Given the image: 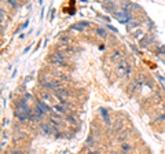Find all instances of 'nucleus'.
Returning a JSON list of instances; mask_svg holds the SVG:
<instances>
[{"mask_svg": "<svg viewBox=\"0 0 165 154\" xmlns=\"http://www.w3.org/2000/svg\"><path fill=\"white\" fill-rule=\"evenodd\" d=\"M30 113L32 112H30V109L28 107V105H26L25 99H21V101L15 105V117L18 118V120H21V121L29 120Z\"/></svg>", "mask_w": 165, "mask_h": 154, "instance_id": "obj_1", "label": "nucleus"}, {"mask_svg": "<svg viewBox=\"0 0 165 154\" xmlns=\"http://www.w3.org/2000/svg\"><path fill=\"white\" fill-rule=\"evenodd\" d=\"M50 59H51V62L55 63V65H65V56H63V54L62 53H54L51 56H50Z\"/></svg>", "mask_w": 165, "mask_h": 154, "instance_id": "obj_2", "label": "nucleus"}, {"mask_svg": "<svg viewBox=\"0 0 165 154\" xmlns=\"http://www.w3.org/2000/svg\"><path fill=\"white\" fill-rule=\"evenodd\" d=\"M114 17H116V18H117L118 21H120L121 23H127L128 21L131 20L130 14L127 13V11H121V13H114Z\"/></svg>", "mask_w": 165, "mask_h": 154, "instance_id": "obj_3", "label": "nucleus"}, {"mask_svg": "<svg viewBox=\"0 0 165 154\" xmlns=\"http://www.w3.org/2000/svg\"><path fill=\"white\" fill-rule=\"evenodd\" d=\"M40 129H41L43 134H45V135L52 134V125L50 124V122H43V124L40 125Z\"/></svg>", "mask_w": 165, "mask_h": 154, "instance_id": "obj_4", "label": "nucleus"}, {"mask_svg": "<svg viewBox=\"0 0 165 154\" xmlns=\"http://www.w3.org/2000/svg\"><path fill=\"white\" fill-rule=\"evenodd\" d=\"M37 107H40L43 112H51V110H50V107L45 105V103L41 101V99H40V101H37Z\"/></svg>", "mask_w": 165, "mask_h": 154, "instance_id": "obj_5", "label": "nucleus"}, {"mask_svg": "<svg viewBox=\"0 0 165 154\" xmlns=\"http://www.w3.org/2000/svg\"><path fill=\"white\" fill-rule=\"evenodd\" d=\"M100 113H102V116H103V118H105V122H106L107 125H110L112 122H110V118H109V114H107V110L106 109H100Z\"/></svg>", "mask_w": 165, "mask_h": 154, "instance_id": "obj_6", "label": "nucleus"}, {"mask_svg": "<svg viewBox=\"0 0 165 154\" xmlns=\"http://www.w3.org/2000/svg\"><path fill=\"white\" fill-rule=\"evenodd\" d=\"M52 110H54L55 113H58V114H65V113H66V110H65V109L62 107V106H59V105L54 106V107H52Z\"/></svg>", "mask_w": 165, "mask_h": 154, "instance_id": "obj_7", "label": "nucleus"}, {"mask_svg": "<svg viewBox=\"0 0 165 154\" xmlns=\"http://www.w3.org/2000/svg\"><path fill=\"white\" fill-rule=\"evenodd\" d=\"M41 98H43V101L44 102H50L51 101V95H50V92H47V91H41Z\"/></svg>", "mask_w": 165, "mask_h": 154, "instance_id": "obj_8", "label": "nucleus"}, {"mask_svg": "<svg viewBox=\"0 0 165 154\" xmlns=\"http://www.w3.org/2000/svg\"><path fill=\"white\" fill-rule=\"evenodd\" d=\"M88 25V22H78V25H73V29H77V30H83V28L84 26H87Z\"/></svg>", "mask_w": 165, "mask_h": 154, "instance_id": "obj_9", "label": "nucleus"}, {"mask_svg": "<svg viewBox=\"0 0 165 154\" xmlns=\"http://www.w3.org/2000/svg\"><path fill=\"white\" fill-rule=\"evenodd\" d=\"M96 33L99 35L100 37H106V32H105L102 28H98V29H96Z\"/></svg>", "mask_w": 165, "mask_h": 154, "instance_id": "obj_10", "label": "nucleus"}, {"mask_svg": "<svg viewBox=\"0 0 165 154\" xmlns=\"http://www.w3.org/2000/svg\"><path fill=\"white\" fill-rule=\"evenodd\" d=\"M120 55H121V53H120V51H117V53H114V54H113V61H118V59H120Z\"/></svg>", "mask_w": 165, "mask_h": 154, "instance_id": "obj_11", "label": "nucleus"}, {"mask_svg": "<svg viewBox=\"0 0 165 154\" xmlns=\"http://www.w3.org/2000/svg\"><path fill=\"white\" fill-rule=\"evenodd\" d=\"M123 150H124V151H130V150H131V144L124 143V144H123Z\"/></svg>", "mask_w": 165, "mask_h": 154, "instance_id": "obj_12", "label": "nucleus"}, {"mask_svg": "<svg viewBox=\"0 0 165 154\" xmlns=\"http://www.w3.org/2000/svg\"><path fill=\"white\" fill-rule=\"evenodd\" d=\"M158 79H160V81H161V84L164 85V88H165V77H164V76H158Z\"/></svg>", "mask_w": 165, "mask_h": 154, "instance_id": "obj_13", "label": "nucleus"}, {"mask_svg": "<svg viewBox=\"0 0 165 154\" xmlns=\"http://www.w3.org/2000/svg\"><path fill=\"white\" fill-rule=\"evenodd\" d=\"M8 2H10L11 6H17V3H14V0H8Z\"/></svg>", "mask_w": 165, "mask_h": 154, "instance_id": "obj_14", "label": "nucleus"}, {"mask_svg": "<svg viewBox=\"0 0 165 154\" xmlns=\"http://www.w3.org/2000/svg\"><path fill=\"white\" fill-rule=\"evenodd\" d=\"M11 154H22L21 151H14V153H11Z\"/></svg>", "mask_w": 165, "mask_h": 154, "instance_id": "obj_15", "label": "nucleus"}, {"mask_svg": "<svg viewBox=\"0 0 165 154\" xmlns=\"http://www.w3.org/2000/svg\"><path fill=\"white\" fill-rule=\"evenodd\" d=\"M110 154H116V153H110Z\"/></svg>", "mask_w": 165, "mask_h": 154, "instance_id": "obj_16", "label": "nucleus"}]
</instances>
